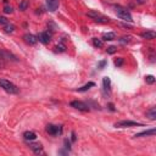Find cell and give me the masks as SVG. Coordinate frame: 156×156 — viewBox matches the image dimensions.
<instances>
[{
	"mask_svg": "<svg viewBox=\"0 0 156 156\" xmlns=\"http://www.w3.org/2000/svg\"><path fill=\"white\" fill-rule=\"evenodd\" d=\"M115 65H116V66H122L123 65V59H122V57H118V59L117 60H115Z\"/></svg>",
	"mask_w": 156,
	"mask_h": 156,
	"instance_id": "obj_26",
	"label": "cell"
},
{
	"mask_svg": "<svg viewBox=\"0 0 156 156\" xmlns=\"http://www.w3.org/2000/svg\"><path fill=\"white\" fill-rule=\"evenodd\" d=\"M116 50H117L116 47H110V48H107V54H113Z\"/></svg>",
	"mask_w": 156,
	"mask_h": 156,
	"instance_id": "obj_29",
	"label": "cell"
},
{
	"mask_svg": "<svg viewBox=\"0 0 156 156\" xmlns=\"http://www.w3.org/2000/svg\"><path fill=\"white\" fill-rule=\"evenodd\" d=\"M138 3H140V4H143V3H144V0H138Z\"/></svg>",
	"mask_w": 156,
	"mask_h": 156,
	"instance_id": "obj_33",
	"label": "cell"
},
{
	"mask_svg": "<svg viewBox=\"0 0 156 156\" xmlns=\"http://www.w3.org/2000/svg\"><path fill=\"white\" fill-rule=\"evenodd\" d=\"M12 11H14V9L11 6H5L4 8V12L5 14H12Z\"/></svg>",
	"mask_w": 156,
	"mask_h": 156,
	"instance_id": "obj_27",
	"label": "cell"
},
{
	"mask_svg": "<svg viewBox=\"0 0 156 156\" xmlns=\"http://www.w3.org/2000/svg\"><path fill=\"white\" fill-rule=\"evenodd\" d=\"M0 59H3L5 61H19V59L8 50H0Z\"/></svg>",
	"mask_w": 156,
	"mask_h": 156,
	"instance_id": "obj_7",
	"label": "cell"
},
{
	"mask_svg": "<svg viewBox=\"0 0 156 156\" xmlns=\"http://www.w3.org/2000/svg\"><path fill=\"white\" fill-rule=\"evenodd\" d=\"M93 44H94V47H96V48H102V45H104V42H102L101 39L93 38Z\"/></svg>",
	"mask_w": 156,
	"mask_h": 156,
	"instance_id": "obj_21",
	"label": "cell"
},
{
	"mask_svg": "<svg viewBox=\"0 0 156 156\" xmlns=\"http://www.w3.org/2000/svg\"><path fill=\"white\" fill-rule=\"evenodd\" d=\"M47 8L50 12H55L59 8V0H47Z\"/></svg>",
	"mask_w": 156,
	"mask_h": 156,
	"instance_id": "obj_9",
	"label": "cell"
},
{
	"mask_svg": "<svg viewBox=\"0 0 156 156\" xmlns=\"http://www.w3.org/2000/svg\"><path fill=\"white\" fill-rule=\"evenodd\" d=\"M65 148L68 150V151L71 150V143H70V140H68V139H65Z\"/></svg>",
	"mask_w": 156,
	"mask_h": 156,
	"instance_id": "obj_28",
	"label": "cell"
},
{
	"mask_svg": "<svg viewBox=\"0 0 156 156\" xmlns=\"http://www.w3.org/2000/svg\"><path fill=\"white\" fill-rule=\"evenodd\" d=\"M28 5H30V1H28V0H22V1L20 3V5H19V8H20L21 11H25V10H27Z\"/></svg>",
	"mask_w": 156,
	"mask_h": 156,
	"instance_id": "obj_20",
	"label": "cell"
},
{
	"mask_svg": "<svg viewBox=\"0 0 156 156\" xmlns=\"http://www.w3.org/2000/svg\"><path fill=\"white\" fill-rule=\"evenodd\" d=\"M3 30H4V32H5V33L10 34V33H14L16 28H15V26H14L12 23H9V25H6V26H5V27L3 28Z\"/></svg>",
	"mask_w": 156,
	"mask_h": 156,
	"instance_id": "obj_18",
	"label": "cell"
},
{
	"mask_svg": "<svg viewBox=\"0 0 156 156\" xmlns=\"http://www.w3.org/2000/svg\"><path fill=\"white\" fill-rule=\"evenodd\" d=\"M23 39H25V42L27 44H30V45H34V44H37V42H38V37L33 36V34H30V33L25 34Z\"/></svg>",
	"mask_w": 156,
	"mask_h": 156,
	"instance_id": "obj_10",
	"label": "cell"
},
{
	"mask_svg": "<svg viewBox=\"0 0 156 156\" xmlns=\"http://www.w3.org/2000/svg\"><path fill=\"white\" fill-rule=\"evenodd\" d=\"M70 105H71V107L76 109V110H79V111H83V112H85V111H89V107H88V105H87V104H84L83 101L73 100V101H71Z\"/></svg>",
	"mask_w": 156,
	"mask_h": 156,
	"instance_id": "obj_5",
	"label": "cell"
},
{
	"mask_svg": "<svg viewBox=\"0 0 156 156\" xmlns=\"http://www.w3.org/2000/svg\"><path fill=\"white\" fill-rule=\"evenodd\" d=\"M116 39V34L113 32H109V33H105L102 36V40H113Z\"/></svg>",
	"mask_w": 156,
	"mask_h": 156,
	"instance_id": "obj_17",
	"label": "cell"
},
{
	"mask_svg": "<svg viewBox=\"0 0 156 156\" xmlns=\"http://www.w3.org/2000/svg\"><path fill=\"white\" fill-rule=\"evenodd\" d=\"M146 117H149L151 121L156 120V109L155 107H151L150 110H148V111H146Z\"/></svg>",
	"mask_w": 156,
	"mask_h": 156,
	"instance_id": "obj_16",
	"label": "cell"
},
{
	"mask_svg": "<svg viewBox=\"0 0 156 156\" xmlns=\"http://www.w3.org/2000/svg\"><path fill=\"white\" fill-rule=\"evenodd\" d=\"M155 128H151V129H149V131H144V132H140V133H137V134L134 135L135 138H140V137H148V135H155Z\"/></svg>",
	"mask_w": 156,
	"mask_h": 156,
	"instance_id": "obj_13",
	"label": "cell"
},
{
	"mask_svg": "<svg viewBox=\"0 0 156 156\" xmlns=\"http://www.w3.org/2000/svg\"><path fill=\"white\" fill-rule=\"evenodd\" d=\"M87 16L90 17L93 21L98 22V23H107L110 21L109 17H106L105 15H102L100 12H98V11H89V12H87Z\"/></svg>",
	"mask_w": 156,
	"mask_h": 156,
	"instance_id": "obj_2",
	"label": "cell"
},
{
	"mask_svg": "<svg viewBox=\"0 0 156 156\" xmlns=\"http://www.w3.org/2000/svg\"><path fill=\"white\" fill-rule=\"evenodd\" d=\"M142 38L143 39H146V40H153V39H155V37H156V33L154 32V31H146V32H143L142 34Z\"/></svg>",
	"mask_w": 156,
	"mask_h": 156,
	"instance_id": "obj_12",
	"label": "cell"
},
{
	"mask_svg": "<svg viewBox=\"0 0 156 156\" xmlns=\"http://www.w3.org/2000/svg\"><path fill=\"white\" fill-rule=\"evenodd\" d=\"M9 23H10V22H9L8 19H5V17H1V16H0V26H1L3 28L6 26V25H9Z\"/></svg>",
	"mask_w": 156,
	"mask_h": 156,
	"instance_id": "obj_22",
	"label": "cell"
},
{
	"mask_svg": "<svg viewBox=\"0 0 156 156\" xmlns=\"http://www.w3.org/2000/svg\"><path fill=\"white\" fill-rule=\"evenodd\" d=\"M23 138L27 140V142H32V140H34L37 138V134L34 132H31V131H27V132H25L23 133Z\"/></svg>",
	"mask_w": 156,
	"mask_h": 156,
	"instance_id": "obj_14",
	"label": "cell"
},
{
	"mask_svg": "<svg viewBox=\"0 0 156 156\" xmlns=\"http://www.w3.org/2000/svg\"><path fill=\"white\" fill-rule=\"evenodd\" d=\"M30 148L36 154H42L43 153V146L40 143H30Z\"/></svg>",
	"mask_w": 156,
	"mask_h": 156,
	"instance_id": "obj_11",
	"label": "cell"
},
{
	"mask_svg": "<svg viewBox=\"0 0 156 156\" xmlns=\"http://www.w3.org/2000/svg\"><path fill=\"white\" fill-rule=\"evenodd\" d=\"M47 132L50 135H60L62 133V127L61 126H54V124H48L47 126Z\"/></svg>",
	"mask_w": 156,
	"mask_h": 156,
	"instance_id": "obj_6",
	"label": "cell"
},
{
	"mask_svg": "<svg viewBox=\"0 0 156 156\" xmlns=\"http://www.w3.org/2000/svg\"><path fill=\"white\" fill-rule=\"evenodd\" d=\"M109 109L111 110V111H115V107H113V105H112V104H109Z\"/></svg>",
	"mask_w": 156,
	"mask_h": 156,
	"instance_id": "obj_31",
	"label": "cell"
},
{
	"mask_svg": "<svg viewBox=\"0 0 156 156\" xmlns=\"http://www.w3.org/2000/svg\"><path fill=\"white\" fill-rule=\"evenodd\" d=\"M38 40H39L40 43H43V44H49L50 40H51V33H49V32H42L38 36Z\"/></svg>",
	"mask_w": 156,
	"mask_h": 156,
	"instance_id": "obj_8",
	"label": "cell"
},
{
	"mask_svg": "<svg viewBox=\"0 0 156 156\" xmlns=\"http://www.w3.org/2000/svg\"><path fill=\"white\" fill-rule=\"evenodd\" d=\"M0 88H3L6 93L9 94H17L19 93V88L8 79H0Z\"/></svg>",
	"mask_w": 156,
	"mask_h": 156,
	"instance_id": "obj_1",
	"label": "cell"
},
{
	"mask_svg": "<svg viewBox=\"0 0 156 156\" xmlns=\"http://www.w3.org/2000/svg\"><path fill=\"white\" fill-rule=\"evenodd\" d=\"M145 80H146L148 84H154V83H155V77L150 74V76H146V77H145Z\"/></svg>",
	"mask_w": 156,
	"mask_h": 156,
	"instance_id": "obj_23",
	"label": "cell"
},
{
	"mask_svg": "<svg viewBox=\"0 0 156 156\" xmlns=\"http://www.w3.org/2000/svg\"><path fill=\"white\" fill-rule=\"evenodd\" d=\"M76 140V134H74V132H72V142Z\"/></svg>",
	"mask_w": 156,
	"mask_h": 156,
	"instance_id": "obj_32",
	"label": "cell"
},
{
	"mask_svg": "<svg viewBox=\"0 0 156 156\" xmlns=\"http://www.w3.org/2000/svg\"><path fill=\"white\" fill-rule=\"evenodd\" d=\"M102 85H104V90L107 91V93H110V88H111V80H110L109 77H105L102 79Z\"/></svg>",
	"mask_w": 156,
	"mask_h": 156,
	"instance_id": "obj_15",
	"label": "cell"
},
{
	"mask_svg": "<svg viewBox=\"0 0 156 156\" xmlns=\"http://www.w3.org/2000/svg\"><path fill=\"white\" fill-rule=\"evenodd\" d=\"M116 15H117V17H120L121 20H123L126 22H132L133 21L129 11H127V9H123L121 6H116Z\"/></svg>",
	"mask_w": 156,
	"mask_h": 156,
	"instance_id": "obj_3",
	"label": "cell"
},
{
	"mask_svg": "<svg viewBox=\"0 0 156 156\" xmlns=\"http://www.w3.org/2000/svg\"><path fill=\"white\" fill-rule=\"evenodd\" d=\"M94 85H95L94 82H89V83H87L85 85H83V87H80V88H78L77 91H87V90L90 89L91 87H94Z\"/></svg>",
	"mask_w": 156,
	"mask_h": 156,
	"instance_id": "obj_19",
	"label": "cell"
},
{
	"mask_svg": "<svg viewBox=\"0 0 156 156\" xmlns=\"http://www.w3.org/2000/svg\"><path fill=\"white\" fill-rule=\"evenodd\" d=\"M105 65H106V61L104 60V61H100V62H99V65H98V67H99V68H104V66H105Z\"/></svg>",
	"mask_w": 156,
	"mask_h": 156,
	"instance_id": "obj_30",
	"label": "cell"
},
{
	"mask_svg": "<svg viewBox=\"0 0 156 156\" xmlns=\"http://www.w3.org/2000/svg\"><path fill=\"white\" fill-rule=\"evenodd\" d=\"M66 50V47L63 44H60V45H56L55 47V51H60V53H62V51Z\"/></svg>",
	"mask_w": 156,
	"mask_h": 156,
	"instance_id": "obj_24",
	"label": "cell"
},
{
	"mask_svg": "<svg viewBox=\"0 0 156 156\" xmlns=\"http://www.w3.org/2000/svg\"><path fill=\"white\" fill-rule=\"evenodd\" d=\"M131 39H132L131 36H128V37H122V38L120 39V42H121V43H123V44H124V43H129V42H131Z\"/></svg>",
	"mask_w": 156,
	"mask_h": 156,
	"instance_id": "obj_25",
	"label": "cell"
},
{
	"mask_svg": "<svg viewBox=\"0 0 156 156\" xmlns=\"http://www.w3.org/2000/svg\"><path fill=\"white\" fill-rule=\"evenodd\" d=\"M143 124L135 121H129V120H124V121H120V122L115 123V127L117 128H126V127H142Z\"/></svg>",
	"mask_w": 156,
	"mask_h": 156,
	"instance_id": "obj_4",
	"label": "cell"
}]
</instances>
